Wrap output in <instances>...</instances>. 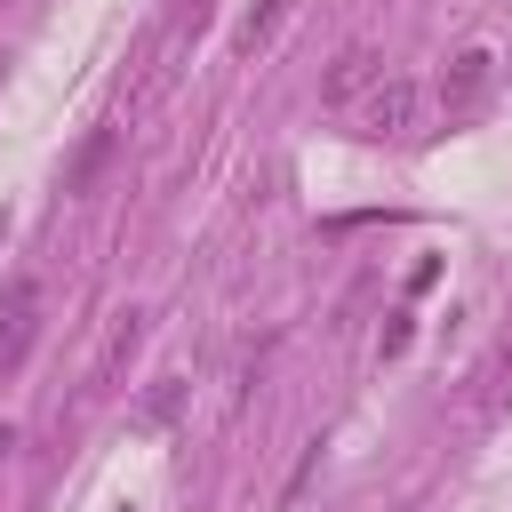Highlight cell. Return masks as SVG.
<instances>
[{
    "label": "cell",
    "instance_id": "1",
    "mask_svg": "<svg viewBox=\"0 0 512 512\" xmlns=\"http://www.w3.org/2000/svg\"><path fill=\"white\" fill-rule=\"evenodd\" d=\"M40 312H48V288H40L32 272L0 288V376L24 368V352H32V336H40Z\"/></svg>",
    "mask_w": 512,
    "mask_h": 512
},
{
    "label": "cell",
    "instance_id": "2",
    "mask_svg": "<svg viewBox=\"0 0 512 512\" xmlns=\"http://www.w3.org/2000/svg\"><path fill=\"white\" fill-rule=\"evenodd\" d=\"M360 120H368V136H416V120H424V88L400 80V72H384V80L360 96Z\"/></svg>",
    "mask_w": 512,
    "mask_h": 512
},
{
    "label": "cell",
    "instance_id": "3",
    "mask_svg": "<svg viewBox=\"0 0 512 512\" xmlns=\"http://www.w3.org/2000/svg\"><path fill=\"white\" fill-rule=\"evenodd\" d=\"M488 80H496V56H488V48H464V56L440 72V112H448V120H472V112L488 104Z\"/></svg>",
    "mask_w": 512,
    "mask_h": 512
},
{
    "label": "cell",
    "instance_id": "4",
    "mask_svg": "<svg viewBox=\"0 0 512 512\" xmlns=\"http://www.w3.org/2000/svg\"><path fill=\"white\" fill-rule=\"evenodd\" d=\"M136 352H144V312H120L112 336H104V352H96V368H88V392H120V376H128Z\"/></svg>",
    "mask_w": 512,
    "mask_h": 512
},
{
    "label": "cell",
    "instance_id": "5",
    "mask_svg": "<svg viewBox=\"0 0 512 512\" xmlns=\"http://www.w3.org/2000/svg\"><path fill=\"white\" fill-rule=\"evenodd\" d=\"M376 80H384V56H376V48H344V56L328 64V80H320V104H360Z\"/></svg>",
    "mask_w": 512,
    "mask_h": 512
},
{
    "label": "cell",
    "instance_id": "6",
    "mask_svg": "<svg viewBox=\"0 0 512 512\" xmlns=\"http://www.w3.org/2000/svg\"><path fill=\"white\" fill-rule=\"evenodd\" d=\"M112 160H120V128H96V136L80 144V160L64 168V192H72V200H88V192L104 184V168H112Z\"/></svg>",
    "mask_w": 512,
    "mask_h": 512
},
{
    "label": "cell",
    "instance_id": "7",
    "mask_svg": "<svg viewBox=\"0 0 512 512\" xmlns=\"http://www.w3.org/2000/svg\"><path fill=\"white\" fill-rule=\"evenodd\" d=\"M288 16H296V0H256V8H248V24H240V56H264V48H272V32H280Z\"/></svg>",
    "mask_w": 512,
    "mask_h": 512
},
{
    "label": "cell",
    "instance_id": "8",
    "mask_svg": "<svg viewBox=\"0 0 512 512\" xmlns=\"http://www.w3.org/2000/svg\"><path fill=\"white\" fill-rule=\"evenodd\" d=\"M176 408H184V384H176V376H160V384L136 400V424H144V432H168V424H176Z\"/></svg>",
    "mask_w": 512,
    "mask_h": 512
},
{
    "label": "cell",
    "instance_id": "9",
    "mask_svg": "<svg viewBox=\"0 0 512 512\" xmlns=\"http://www.w3.org/2000/svg\"><path fill=\"white\" fill-rule=\"evenodd\" d=\"M8 464H16V424H0V488H8Z\"/></svg>",
    "mask_w": 512,
    "mask_h": 512
},
{
    "label": "cell",
    "instance_id": "10",
    "mask_svg": "<svg viewBox=\"0 0 512 512\" xmlns=\"http://www.w3.org/2000/svg\"><path fill=\"white\" fill-rule=\"evenodd\" d=\"M0 80H8V48H0Z\"/></svg>",
    "mask_w": 512,
    "mask_h": 512
}]
</instances>
